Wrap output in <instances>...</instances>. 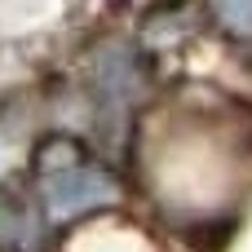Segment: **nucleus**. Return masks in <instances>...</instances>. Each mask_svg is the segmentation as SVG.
I'll return each instance as SVG.
<instances>
[{
  "label": "nucleus",
  "instance_id": "nucleus-1",
  "mask_svg": "<svg viewBox=\"0 0 252 252\" xmlns=\"http://www.w3.org/2000/svg\"><path fill=\"white\" fill-rule=\"evenodd\" d=\"M111 199H115V182L106 173H97V168H84V164L49 173V182H44V208H49L53 221L106 208Z\"/></svg>",
  "mask_w": 252,
  "mask_h": 252
},
{
  "label": "nucleus",
  "instance_id": "nucleus-2",
  "mask_svg": "<svg viewBox=\"0 0 252 252\" xmlns=\"http://www.w3.org/2000/svg\"><path fill=\"white\" fill-rule=\"evenodd\" d=\"M208 9L230 40L252 44V0H208Z\"/></svg>",
  "mask_w": 252,
  "mask_h": 252
},
{
  "label": "nucleus",
  "instance_id": "nucleus-3",
  "mask_svg": "<svg viewBox=\"0 0 252 252\" xmlns=\"http://www.w3.org/2000/svg\"><path fill=\"white\" fill-rule=\"evenodd\" d=\"M80 155H84V151H80L75 137H49V142L40 146V159H35V164H40V173H62V168H75Z\"/></svg>",
  "mask_w": 252,
  "mask_h": 252
},
{
  "label": "nucleus",
  "instance_id": "nucleus-4",
  "mask_svg": "<svg viewBox=\"0 0 252 252\" xmlns=\"http://www.w3.org/2000/svg\"><path fill=\"white\" fill-rule=\"evenodd\" d=\"M13 235H18V208L0 195V244H9Z\"/></svg>",
  "mask_w": 252,
  "mask_h": 252
}]
</instances>
